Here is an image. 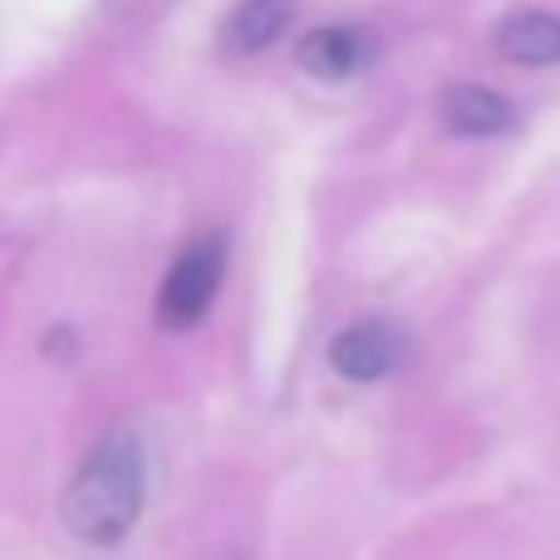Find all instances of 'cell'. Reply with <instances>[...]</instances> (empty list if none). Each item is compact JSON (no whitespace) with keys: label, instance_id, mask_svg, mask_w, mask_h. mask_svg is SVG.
<instances>
[{"label":"cell","instance_id":"obj_1","mask_svg":"<svg viewBox=\"0 0 560 560\" xmlns=\"http://www.w3.org/2000/svg\"><path fill=\"white\" fill-rule=\"evenodd\" d=\"M148 497V453L133 428H114L94 443V453L79 463L65 492V526L74 541L94 551H114L143 516Z\"/></svg>","mask_w":560,"mask_h":560},{"label":"cell","instance_id":"obj_2","mask_svg":"<svg viewBox=\"0 0 560 560\" xmlns=\"http://www.w3.org/2000/svg\"><path fill=\"white\" fill-rule=\"evenodd\" d=\"M226 271V242L222 236H197L177 252L173 271L163 276L158 290V325L163 329H192L197 319L212 310L217 285Z\"/></svg>","mask_w":560,"mask_h":560},{"label":"cell","instance_id":"obj_3","mask_svg":"<svg viewBox=\"0 0 560 560\" xmlns=\"http://www.w3.org/2000/svg\"><path fill=\"white\" fill-rule=\"evenodd\" d=\"M404 359V335H398L388 319H359L345 335H335L329 345V364H335L339 378L349 384H374L388 369Z\"/></svg>","mask_w":560,"mask_h":560},{"label":"cell","instance_id":"obj_4","mask_svg":"<svg viewBox=\"0 0 560 560\" xmlns=\"http://www.w3.org/2000/svg\"><path fill=\"white\" fill-rule=\"evenodd\" d=\"M295 55L315 79H349L374 59V45L359 25H319L300 39Z\"/></svg>","mask_w":560,"mask_h":560},{"label":"cell","instance_id":"obj_5","mask_svg":"<svg viewBox=\"0 0 560 560\" xmlns=\"http://www.w3.org/2000/svg\"><path fill=\"white\" fill-rule=\"evenodd\" d=\"M497 49L512 65H556L560 59V15L551 10H516L497 25Z\"/></svg>","mask_w":560,"mask_h":560},{"label":"cell","instance_id":"obj_6","mask_svg":"<svg viewBox=\"0 0 560 560\" xmlns=\"http://www.w3.org/2000/svg\"><path fill=\"white\" fill-rule=\"evenodd\" d=\"M290 15H295V0H242L222 25V45L232 55H261L285 35Z\"/></svg>","mask_w":560,"mask_h":560},{"label":"cell","instance_id":"obj_7","mask_svg":"<svg viewBox=\"0 0 560 560\" xmlns=\"http://www.w3.org/2000/svg\"><path fill=\"white\" fill-rule=\"evenodd\" d=\"M443 124L463 138H492L512 128V104L482 84H453L443 94Z\"/></svg>","mask_w":560,"mask_h":560}]
</instances>
